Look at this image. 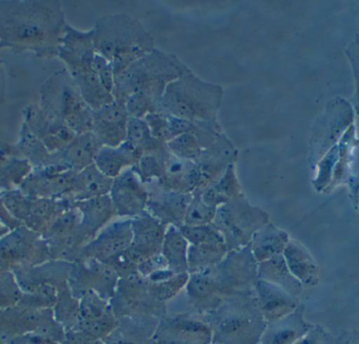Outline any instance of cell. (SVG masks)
<instances>
[{
  "mask_svg": "<svg viewBox=\"0 0 359 344\" xmlns=\"http://www.w3.org/2000/svg\"><path fill=\"white\" fill-rule=\"evenodd\" d=\"M65 11L59 1H0V50L32 53L38 59L58 57L65 33Z\"/></svg>",
  "mask_w": 359,
  "mask_h": 344,
  "instance_id": "obj_1",
  "label": "cell"
},
{
  "mask_svg": "<svg viewBox=\"0 0 359 344\" xmlns=\"http://www.w3.org/2000/svg\"><path fill=\"white\" fill-rule=\"evenodd\" d=\"M257 280V263L249 247L229 251L215 267L190 274L184 289L188 308L210 313L228 299L255 290Z\"/></svg>",
  "mask_w": 359,
  "mask_h": 344,
  "instance_id": "obj_2",
  "label": "cell"
},
{
  "mask_svg": "<svg viewBox=\"0 0 359 344\" xmlns=\"http://www.w3.org/2000/svg\"><path fill=\"white\" fill-rule=\"evenodd\" d=\"M93 32L95 50L111 62L115 78L155 50L147 29L128 15L101 17Z\"/></svg>",
  "mask_w": 359,
  "mask_h": 344,
  "instance_id": "obj_3",
  "label": "cell"
},
{
  "mask_svg": "<svg viewBox=\"0 0 359 344\" xmlns=\"http://www.w3.org/2000/svg\"><path fill=\"white\" fill-rule=\"evenodd\" d=\"M189 71L176 57L154 50L115 78L114 98L126 104L133 95L144 94L161 103L168 84Z\"/></svg>",
  "mask_w": 359,
  "mask_h": 344,
  "instance_id": "obj_4",
  "label": "cell"
},
{
  "mask_svg": "<svg viewBox=\"0 0 359 344\" xmlns=\"http://www.w3.org/2000/svg\"><path fill=\"white\" fill-rule=\"evenodd\" d=\"M96 50L94 46V32L78 31L67 25L59 46L58 57L67 67V71L79 88L84 101L96 111L104 105L115 102L93 69Z\"/></svg>",
  "mask_w": 359,
  "mask_h": 344,
  "instance_id": "obj_5",
  "label": "cell"
},
{
  "mask_svg": "<svg viewBox=\"0 0 359 344\" xmlns=\"http://www.w3.org/2000/svg\"><path fill=\"white\" fill-rule=\"evenodd\" d=\"M207 315L215 344H259L267 328L255 290L228 299Z\"/></svg>",
  "mask_w": 359,
  "mask_h": 344,
  "instance_id": "obj_6",
  "label": "cell"
},
{
  "mask_svg": "<svg viewBox=\"0 0 359 344\" xmlns=\"http://www.w3.org/2000/svg\"><path fill=\"white\" fill-rule=\"evenodd\" d=\"M223 90L202 81L191 71L168 84L160 111L191 123H215Z\"/></svg>",
  "mask_w": 359,
  "mask_h": 344,
  "instance_id": "obj_7",
  "label": "cell"
},
{
  "mask_svg": "<svg viewBox=\"0 0 359 344\" xmlns=\"http://www.w3.org/2000/svg\"><path fill=\"white\" fill-rule=\"evenodd\" d=\"M39 106L77 136L93 132L94 111L84 101L67 69L55 73L42 84Z\"/></svg>",
  "mask_w": 359,
  "mask_h": 344,
  "instance_id": "obj_8",
  "label": "cell"
},
{
  "mask_svg": "<svg viewBox=\"0 0 359 344\" xmlns=\"http://www.w3.org/2000/svg\"><path fill=\"white\" fill-rule=\"evenodd\" d=\"M268 223L267 213L251 206L241 194L217 209L212 225L223 236L228 251H233L248 247L253 235Z\"/></svg>",
  "mask_w": 359,
  "mask_h": 344,
  "instance_id": "obj_9",
  "label": "cell"
},
{
  "mask_svg": "<svg viewBox=\"0 0 359 344\" xmlns=\"http://www.w3.org/2000/svg\"><path fill=\"white\" fill-rule=\"evenodd\" d=\"M109 303L117 319L138 316L162 318L168 313V305L154 297L147 280L138 272L119 278Z\"/></svg>",
  "mask_w": 359,
  "mask_h": 344,
  "instance_id": "obj_10",
  "label": "cell"
},
{
  "mask_svg": "<svg viewBox=\"0 0 359 344\" xmlns=\"http://www.w3.org/2000/svg\"><path fill=\"white\" fill-rule=\"evenodd\" d=\"M155 340L157 344L212 343V329L208 315L191 310L168 312L160 318Z\"/></svg>",
  "mask_w": 359,
  "mask_h": 344,
  "instance_id": "obj_11",
  "label": "cell"
},
{
  "mask_svg": "<svg viewBox=\"0 0 359 344\" xmlns=\"http://www.w3.org/2000/svg\"><path fill=\"white\" fill-rule=\"evenodd\" d=\"M67 280L76 298H81L86 293L94 292L102 298L111 301L119 276L107 263L86 259L71 266Z\"/></svg>",
  "mask_w": 359,
  "mask_h": 344,
  "instance_id": "obj_12",
  "label": "cell"
},
{
  "mask_svg": "<svg viewBox=\"0 0 359 344\" xmlns=\"http://www.w3.org/2000/svg\"><path fill=\"white\" fill-rule=\"evenodd\" d=\"M50 249L40 234L20 226L0 240V271H10L19 263H42Z\"/></svg>",
  "mask_w": 359,
  "mask_h": 344,
  "instance_id": "obj_13",
  "label": "cell"
},
{
  "mask_svg": "<svg viewBox=\"0 0 359 344\" xmlns=\"http://www.w3.org/2000/svg\"><path fill=\"white\" fill-rule=\"evenodd\" d=\"M76 174L61 165L33 170L18 189L31 198L67 200L73 190Z\"/></svg>",
  "mask_w": 359,
  "mask_h": 344,
  "instance_id": "obj_14",
  "label": "cell"
},
{
  "mask_svg": "<svg viewBox=\"0 0 359 344\" xmlns=\"http://www.w3.org/2000/svg\"><path fill=\"white\" fill-rule=\"evenodd\" d=\"M117 326L118 319L109 301L94 292L86 293L79 299V316L75 330L94 340L102 341Z\"/></svg>",
  "mask_w": 359,
  "mask_h": 344,
  "instance_id": "obj_15",
  "label": "cell"
},
{
  "mask_svg": "<svg viewBox=\"0 0 359 344\" xmlns=\"http://www.w3.org/2000/svg\"><path fill=\"white\" fill-rule=\"evenodd\" d=\"M22 116V123L50 155L60 153L77 136L62 122L44 113L39 104L27 105L23 109Z\"/></svg>",
  "mask_w": 359,
  "mask_h": 344,
  "instance_id": "obj_16",
  "label": "cell"
},
{
  "mask_svg": "<svg viewBox=\"0 0 359 344\" xmlns=\"http://www.w3.org/2000/svg\"><path fill=\"white\" fill-rule=\"evenodd\" d=\"M353 113L349 103L343 99H337L328 105L324 117L318 121L312 138V161L318 162L330 151V146L337 143L346 126L351 125Z\"/></svg>",
  "mask_w": 359,
  "mask_h": 344,
  "instance_id": "obj_17",
  "label": "cell"
},
{
  "mask_svg": "<svg viewBox=\"0 0 359 344\" xmlns=\"http://www.w3.org/2000/svg\"><path fill=\"white\" fill-rule=\"evenodd\" d=\"M132 244L124 253L138 268L141 263L149 257L161 253L168 228L151 216L147 211L132 219Z\"/></svg>",
  "mask_w": 359,
  "mask_h": 344,
  "instance_id": "obj_18",
  "label": "cell"
},
{
  "mask_svg": "<svg viewBox=\"0 0 359 344\" xmlns=\"http://www.w3.org/2000/svg\"><path fill=\"white\" fill-rule=\"evenodd\" d=\"M109 196L117 216L135 219L147 211L149 191L133 168L114 179Z\"/></svg>",
  "mask_w": 359,
  "mask_h": 344,
  "instance_id": "obj_19",
  "label": "cell"
},
{
  "mask_svg": "<svg viewBox=\"0 0 359 344\" xmlns=\"http://www.w3.org/2000/svg\"><path fill=\"white\" fill-rule=\"evenodd\" d=\"M149 191L147 211L166 228L184 225L186 211L191 202L192 194L170 191L161 187L157 181L145 184Z\"/></svg>",
  "mask_w": 359,
  "mask_h": 344,
  "instance_id": "obj_20",
  "label": "cell"
},
{
  "mask_svg": "<svg viewBox=\"0 0 359 344\" xmlns=\"http://www.w3.org/2000/svg\"><path fill=\"white\" fill-rule=\"evenodd\" d=\"M132 219L116 221L107 226L92 242L82 248L78 261L86 259L104 261L123 251L132 244ZM77 261V263H78Z\"/></svg>",
  "mask_w": 359,
  "mask_h": 344,
  "instance_id": "obj_21",
  "label": "cell"
},
{
  "mask_svg": "<svg viewBox=\"0 0 359 344\" xmlns=\"http://www.w3.org/2000/svg\"><path fill=\"white\" fill-rule=\"evenodd\" d=\"M130 118L126 104L115 101L94 111L93 132L103 146H121L126 140Z\"/></svg>",
  "mask_w": 359,
  "mask_h": 344,
  "instance_id": "obj_22",
  "label": "cell"
},
{
  "mask_svg": "<svg viewBox=\"0 0 359 344\" xmlns=\"http://www.w3.org/2000/svg\"><path fill=\"white\" fill-rule=\"evenodd\" d=\"M238 153L231 143L221 135L208 149L203 151L196 164L200 170L201 183L198 190L206 189L219 181L229 166L233 165Z\"/></svg>",
  "mask_w": 359,
  "mask_h": 344,
  "instance_id": "obj_23",
  "label": "cell"
},
{
  "mask_svg": "<svg viewBox=\"0 0 359 344\" xmlns=\"http://www.w3.org/2000/svg\"><path fill=\"white\" fill-rule=\"evenodd\" d=\"M71 205L78 209L81 214L79 234L83 238L86 246L107 227L114 217L117 216L109 194Z\"/></svg>",
  "mask_w": 359,
  "mask_h": 344,
  "instance_id": "obj_24",
  "label": "cell"
},
{
  "mask_svg": "<svg viewBox=\"0 0 359 344\" xmlns=\"http://www.w3.org/2000/svg\"><path fill=\"white\" fill-rule=\"evenodd\" d=\"M255 291L259 310L267 324L286 317L301 305L297 297L264 280H257Z\"/></svg>",
  "mask_w": 359,
  "mask_h": 344,
  "instance_id": "obj_25",
  "label": "cell"
},
{
  "mask_svg": "<svg viewBox=\"0 0 359 344\" xmlns=\"http://www.w3.org/2000/svg\"><path fill=\"white\" fill-rule=\"evenodd\" d=\"M160 318L153 316L118 319L115 330L103 339L104 344H157L155 333Z\"/></svg>",
  "mask_w": 359,
  "mask_h": 344,
  "instance_id": "obj_26",
  "label": "cell"
},
{
  "mask_svg": "<svg viewBox=\"0 0 359 344\" xmlns=\"http://www.w3.org/2000/svg\"><path fill=\"white\" fill-rule=\"evenodd\" d=\"M44 312L46 310L29 309L20 305L0 310V341L8 344L13 339L34 332L39 326Z\"/></svg>",
  "mask_w": 359,
  "mask_h": 344,
  "instance_id": "obj_27",
  "label": "cell"
},
{
  "mask_svg": "<svg viewBox=\"0 0 359 344\" xmlns=\"http://www.w3.org/2000/svg\"><path fill=\"white\" fill-rule=\"evenodd\" d=\"M102 147L94 132L78 135L65 149L55 155L56 164L80 172L94 164L95 158Z\"/></svg>",
  "mask_w": 359,
  "mask_h": 344,
  "instance_id": "obj_28",
  "label": "cell"
},
{
  "mask_svg": "<svg viewBox=\"0 0 359 344\" xmlns=\"http://www.w3.org/2000/svg\"><path fill=\"white\" fill-rule=\"evenodd\" d=\"M157 183L170 191L192 194L200 188V170L194 162L179 159L172 155Z\"/></svg>",
  "mask_w": 359,
  "mask_h": 344,
  "instance_id": "obj_29",
  "label": "cell"
},
{
  "mask_svg": "<svg viewBox=\"0 0 359 344\" xmlns=\"http://www.w3.org/2000/svg\"><path fill=\"white\" fill-rule=\"evenodd\" d=\"M305 308L299 305L293 313L282 319L267 324L259 344H295L311 326L304 317Z\"/></svg>",
  "mask_w": 359,
  "mask_h": 344,
  "instance_id": "obj_30",
  "label": "cell"
},
{
  "mask_svg": "<svg viewBox=\"0 0 359 344\" xmlns=\"http://www.w3.org/2000/svg\"><path fill=\"white\" fill-rule=\"evenodd\" d=\"M113 179L105 177L95 164L76 174L73 190L67 200L71 204L107 195L113 186Z\"/></svg>",
  "mask_w": 359,
  "mask_h": 344,
  "instance_id": "obj_31",
  "label": "cell"
},
{
  "mask_svg": "<svg viewBox=\"0 0 359 344\" xmlns=\"http://www.w3.org/2000/svg\"><path fill=\"white\" fill-rule=\"evenodd\" d=\"M138 160L136 151L123 143L115 149L103 146L97 153L94 164L105 177L114 179L126 170L134 167Z\"/></svg>",
  "mask_w": 359,
  "mask_h": 344,
  "instance_id": "obj_32",
  "label": "cell"
},
{
  "mask_svg": "<svg viewBox=\"0 0 359 344\" xmlns=\"http://www.w3.org/2000/svg\"><path fill=\"white\" fill-rule=\"evenodd\" d=\"M257 276L259 280L280 287L294 297H299L303 291V284L292 275L283 254L257 263Z\"/></svg>",
  "mask_w": 359,
  "mask_h": 344,
  "instance_id": "obj_33",
  "label": "cell"
},
{
  "mask_svg": "<svg viewBox=\"0 0 359 344\" xmlns=\"http://www.w3.org/2000/svg\"><path fill=\"white\" fill-rule=\"evenodd\" d=\"M283 255L291 273L303 287H313L318 284V267L310 253L301 244L289 240Z\"/></svg>",
  "mask_w": 359,
  "mask_h": 344,
  "instance_id": "obj_34",
  "label": "cell"
},
{
  "mask_svg": "<svg viewBox=\"0 0 359 344\" xmlns=\"http://www.w3.org/2000/svg\"><path fill=\"white\" fill-rule=\"evenodd\" d=\"M289 240L286 232L268 223L253 235L248 247L255 261L259 263L276 255L283 254Z\"/></svg>",
  "mask_w": 359,
  "mask_h": 344,
  "instance_id": "obj_35",
  "label": "cell"
},
{
  "mask_svg": "<svg viewBox=\"0 0 359 344\" xmlns=\"http://www.w3.org/2000/svg\"><path fill=\"white\" fill-rule=\"evenodd\" d=\"M17 156L27 160L33 170L56 165L55 155H50L41 142L32 134L25 124H21L18 142L14 145Z\"/></svg>",
  "mask_w": 359,
  "mask_h": 344,
  "instance_id": "obj_36",
  "label": "cell"
},
{
  "mask_svg": "<svg viewBox=\"0 0 359 344\" xmlns=\"http://www.w3.org/2000/svg\"><path fill=\"white\" fill-rule=\"evenodd\" d=\"M225 242H206L189 245L188 248V273L196 274L215 267L228 254Z\"/></svg>",
  "mask_w": 359,
  "mask_h": 344,
  "instance_id": "obj_37",
  "label": "cell"
},
{
  "mask_svg": "<svg viewBox=\"0 0 359 344\" xmlns=\"http://www.w3.org/2000/svg\"><path fill=\"white\" fill-rule=\"evenodd\" d=\"M188 248L189 244L180 231L179 228L170 226L164 236L161 254L165 259L168 267L174 273H188Z\"/></svg>",
  "mask_w": 359,
  "mask_h": 344,
  "instance_id": "obj_38",
  "label": "cell"
},
{
  "mask_svg": "<svg viewBox=\"0 0 359 344\" xmlns=\"http://www.w3.org/2000/svg\"><path fill=\"white\" fill-rule=\"evenodd\" d=\"M202 191V190H201ZM241 186L233 165L229 166L223 177L202 191V198L209 206L219 208L241 195Z\"/></svg>",
  "mask_w": 359,
  "mask_h": 344,
  "instance_id": "obj_39",
  "label": "cell"
},
{
  "mask_svg": "<svg viewBox=\"0 0 359 344\" xmlns=\"http://www.w3.org/2000/svg\"><path fill=\"white\" fill-rule=\"evenodd\" d=\"M359 140L355 137V128L354 126H349L345 136L341 139L339 145V158L333 170L332 181L327 188L326 191L329 192L337 187L339 184L347 181L350 179V163H351L352 151L358 146Z\"/></svg>",
  "mask_w": 359,
  "mask_h": 344,
  "instance_id": "obj_40",
  "label": "cell"
},
{
  "mask_svg": "<svg viewBox=\"0 0 359 344\" xmlns=\"http://www.w3.org/2000/svg\"><path fill=\"white\" fill-rule=\"evenodd\" d=\"M217 214V208L209 206L203 200L202 191L196 190L192 193L191 202L186 211L183 226L196 227V226L211 225Z\"/></svg>",
  "mask_w": 359,
  "mask_h": 344,
  "instance_id": "obj_41",
  "label": "cell"
},
{
  "mask_svg": "<svg viewBox=\"0 0 359 344\" xmlns=\"http://www.w3.org/2000/svg\"><path fill=\"white\" fill-rule=\"evenodd\" d=\"M22 296V289L12 272H0V310L15 307Z\"/></svg>",
  "mask_w": 359,
  "mask_h": 344,
  "instance_id": "obj_42",
  "label": "cell"
},
{
  "mask_svg": "<svg viewBox=\"0 0 359 344\" xmlns=\"http://www.w3.org/2000/svg\"><path fill=\"white\" fill-rule=\"evenodd\" d=\"M180 231L189 245L206 244V242H225L219 230L211 223L207 226H182Z\"/></svg>",
  "mask_w": 359,
  "mask_h": 344,
  "instance_id": "obj_43",
  "label": "cell"
},
{
  "mask_svg": "<svg viewBox=\"0 0 359 344\" xmlns=\"http://www.w3.org/2000/svg\"><path fill=\"white\" fill-rule=\"evenodd\" d=\"M93 69L96 71L103 88L109 94L113 95L114 90H115V73H114L111 62L96 52L94 60H93Z\"/></svg>",
  "mask_w": 359,
  "mask_h": 344,
  "instance_id": "obj_44",
  "label": "cell"
},
{
  "mask_svg": "<svg viewBox=\"0 0 359 344\" xmlns=\"http://www.w3.org/2000/svg\"><path fill=\"white\" fill-rule=\"evenodd\" d=\"M333 338L325 329L311 326L310 330L295 344H333Z\"/></svg>",
  "mask_w": 359,
  "mask_h": 344,
  "instance_id": "obj_45",
  "label": "cell"
},
{
  "mask_svg": "<svg viewBox=\"0 0 359 344\" xmlns=\"http://www.w3.org/2000/svg\"><path fill=\"white\" fill-rule=\"evenodd\" d=\"M16 156L14 145L0 142V191L6 187V166L12 158Z\"/></svg>",
  "mask_w": 359,
  "mask_h": 344,
  "instance_id": "obj_46",
  "label": "cell"
},
{
  "mask_svg": "<svg viewBox=\"0 0 359 344\" xmlns=\"http://www.w3.org/2000/svg\"><path fill=\"white\" fill-rule=\"evenodd\" d=\"M347 55L351 61L354 77L356 80V111L359 115V37L350 44Z\"/></svg>",
  "mask_w": 359,
  "mask_h": 344,
  "instance_id": "obj_47",
  "label": "cell"
},
{
  "mask_svg": "<svg viewBox=\"0 0 359 344\" xmlns=\"http://www.w3.org/2000/svg\"><path fill=\"white\" fill-rule=\"evenodd\" d=\"M333 344H359V332L358 331H348L343 332Z\"/></svg>",
  "mask_w": 359,
  "mask_h": 344,
  "instance_id": "obj_48",
  "label": "cell"
},
{
  "mask_svg": "<svg viewBox=\"0 0 359 344\" xmlns=\"http://www.w3.org/2000/svg\"><path fill=\"white\" fill-rule=\"evenodd\" d=\"M6 69H4V63L0 62V106L4 104L6 100Z\"/></svg>",
  "mask_w": 359,
  "mask_h": 344,
  "instance_id": "obj_49",
  "label": "cell"
},
{
  "mask_svg": "<svg viewBox=\"0 0 359 344\" xmlns=\"http://www.w3.org/2000/svg\"><path fill=\"white\" fill-rule=\"evenodd\" d=\"M350 186H351V194L353 196L355 204L359 205V177H350Z\"/></svg>",
  "mask_w": 359,
  "mask_h": 344,
  "instance_id": "obj_50",
  "label": "cell"
},
{
  "mask_svg": "<svg viewBox=\"0 0 359 344\" xmlns=\"http://www.w3.org/2000/svg\"><path fill=\"white\" fill-rule=\"evenodd\" d=\"M8 232H10V229H8V227H6V226L0 221V240H2V238H4Z\"/></svg>",
  "mask_w": 359,
  "mask_h": 344,
  "instance_id": "obj_51",
  "label": "cell"
},
{
  "mask_svg": "<svg viewBox=\"0 0 359 344\" xmlns=\"http://www.w3.org/2000/svg\"><path fill=\"white\" fill-rule=\"evenodd\" d=\"M95 344H104V343H103L102 341H98V343H95Z\"/></svg>",
  "mask_w": 359,
  "mask_h": 344,
  "instance_id": "obj_52",
  "label": "cell"
},
{
  "mask_svg": "<svg viewBox=\"0 0 359 344\" xmlns=\"http://www.w3.org/2000/svg\"><path fill=\"white\" fill-rule=\"evenodd\" d=\"M0 344H6V343H1V341H0Z\"/></svg>",
  "mask_w": 359,
  "mask_h": 344,
  "instance_id": "obj_53",
  "label": "cell"
},
{
  "mask_svg": "<svg viewBox=\"0 0 359 344\" xmlns=\"http://www.w3.org/2000/svg\"><path fill=\"white\" fill-rule=\"evenodd\" d=\"M210 344H215V343H210Z\"/></svg>",
  "mask_w": 359,
  "mask_h": 344,
  "instance_id": "obj_54",
  "label": "cell"
},
{
  "mask_svg": "<svg viewBox=\"0 0 359 344\" xmlns=\"http://www.w3.org/2000/svg\"><path fill=\"white\" fill-rule=\"evenodd\" d=\"M0 272H1V271H0Z\"/></svg>",
  "mask_w": 359,
  "mask_h": 344,
  "instance_id": "obj_55",
  "label": "cell"
}]
</instances>
